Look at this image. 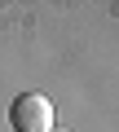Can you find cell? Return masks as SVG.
Returning a JSON list of instances; mask_svg holds the SVG:
<instances>
[{"label": "cell", "instance_id": "6da1fadb", "mask_svg": "<svg viewBox=\"0 0 119 132\" xmlns=\"http://www.w3.org/2000/svg\"><path fill=\"white\" fill-rule=\"evenodd\" d=\"M9 119L18 132H53V101L44 93H22L9 106Z\"/></svg>", "mask_w": 119, "mask_h": 132}]
</instances>
